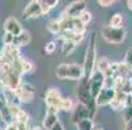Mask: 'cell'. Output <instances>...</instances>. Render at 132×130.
<instances>
[{
    "label": "cell",
    "instance_id": "6da1fadb",
    "mask_svg": "<svg viewBox=\"0 0 132 130\" xmlns=\"http://www.w3.org/2000/svg\"><path fill=\"white\" fill-rule=\"evenodd\" d=\"M96 44H97V33L93 31L90 35V39L88 43L86 53H85V60L82 65L84 70V78H90L92 73L96 69V61H97V52H96Z\"/></svg>",
    "mask_w": 132,
    "mask_h": 130
},
{
    "label": "cell",
    "instance_id": "7a4b0ae2",
    "mask_svg": "<svg viewBox=\"0 0 132 130\" xmlns=\"http://www.w3.org/2000/svg\"><path fill=\"white\" fill-rule=\"evenodd\" d=\"M55 76L59 79H76V81H80L84 77L82 65H79V64H60L55 69Z\"/></svg>",
    "mask_w": 132,
    "mask_h": 130
},
{
    "label": "cell",
    "instance_id": "3957f363",
    "mask_svg": "<svg viewBox=\"0 0 132 130\" xmlns=\"http://www.w3.org/2000/svg\"><path fill=\"white\" fill-rule=\"evenodd\" d=\"M77 98H79V103L84 104L85 107L89 108L92 116H94L96 113V102L90 95V88H89V79L88 78H81L79 81V86H77Z\"/></svg>",
    "mask_w": 132,
    "mask_h": 130
},
{
    "label": "cell",
    "instance_id": "277c9868",
    "mask_svg": "<svg viewBox=\"0 0 132 130\" xmlns=\"http://www.w3.org/2000/svg\"><path fill=\"white\" fill-rule=\"evenodd\" d=\"M103 39L107 43H112V44H119L124 41L126 38V30L124 27L117 29V27H110V26H105L101 31Z\"/></svg>",
    "mask_w": 132,
    "mask_h": 130
},
{
    "label": "cell",
    "instance_id": "5b68a950",
    "mask_svg": "<svg viewBox=\"0 0 132 130\" xmlns=\"http://www.w3.org/2000/svg\"><path fill=\"white\" fill-rule=\"evenodd\" d=\"M105 87V76L98 72L94 70L92 73V76L89 78V88H90V95L93 99H96L97 95L100 94V91Z\"/></svg>",
    "mask_w": 132,
    "mask_h": 130
},
{
    "label": "cell",
    "instance_id": "8992f818",
    "mask_svg": "<svg viewBox=\"0 0 132 130\" xmlns=\"http://www.w3.org/2000/svg\"><path fill=\"white\" fill-rule=\"evenodd\" d=\"M14 94L20 103H30L34 100L35 90L29 83H20V86L14 90Z\"/></svg>",
    "mask_w": 132,
    "mask_h": 130
},
{
    "label": "cell",
    "instance_id": "52a82bcc",
    "mask_svg": "<svg viewBox=\"0 0 132 130\" xmlns=\"http://www.w3.org/2000/svg\"><path fill=\"white\" fill-rule=\"evenodd\" d=\"M88 118H92L93 120V116L90 113V111L88 107H85L84 104H76L72 111V122L73 124H79L80 121L82 120H88Z\"/></svg>",
    "mask_w": 132,
    "mask_h": 130
},
{
    "label": "cell",
    "instance_id": "ba28073f",
    "mask_svg": "<svg viewBox=\"0 0 132 130\" xmlns=\"http://www.w3.org/2000/svg\"><path fill=\"white\" fill-rule=\"evenodd\" d=\"M115 94L117 91L114 88H107V87H103L100 94L97 95V98L94 99L96 102V105L97 107H105V105H110V103L112 102V99L115 98Z\"/></svg>",
    "mask_w": 132,
    "mask_h": 130
},
{
    "label": "cell",
    "instance_id": "9c48e42d",
    "mask_svg": "<svg viewBox=\"0 0 132 130\" xmlns=\"http://www.w3.org/2000/svg\"><path fill=\"white\" fill-rule=\"evenodd\" d=\"M62 98H63V96H62L60 91H59L58 88H56V87H50V88L46 91V96H45L46 105H47V107H51V108L59 109Z\"/></svg>",
    "mask_w": 132,
    "mask_h": 130
},
{
    "label": "cell",
    "instance_id": "30bf717a",
    "mask_svg": "<svg viewBox=\"0 0 132 130\" xmlns=\"http://www.w3.org/2000/svg\"><path fill=\"white\" fill-rule=\"evenodd\" d=\"M86 8V3L82 2V0H79V2H73L71 3L67 8H65V12L63 13L64 16H68V17H72V18H77Z\"/></svg>",
    "mask_w": 132,
    "mask_h": 130
},
{
    "label": "cell",
    "instance_id": "8fae6325",
    "mask_svg": "<svg viewBox=\"0 0 132 130\" xmlns=\"http://www.w3.org/2000/svg\"><path fill=\"white\" fill-rule=\"evenodd\" d=\"M3 29H4L5 33H11L13 36H17L22 31V26H21L20 21H18L16 17H8L7 20L4 21Z\"/></svg>",
    "mask_w": 132,
    "mask_h": 130
},
{
    "label": "cell",
    "instance_id": "7c38bea8",
    "mask_svg": "<svg viewBox=\"0 0 132 130\" xmlns=\"http://www.w3.org/2000/svg\"><path fill=\"white\" fill-rule=\"evenodd\" d=\"M42 16L41 13V2H37V0H33L30 2L22 11V17L24 18H35Z\"/></svg>",
    "mask_w": 132,
    "mask_h": 130
},
{
    "label": "cell",
    "instance_id": "4fadbf2b",
    "mask_svg": "<svg viewBox=\"0 0 132 130\" xmlns=\"http://www.w3.org/2000/svg\"><path fill=\"white\" fill-rule=\"evenodd\" d=\"M30 39H31L30 34H29L28 31L22 30V31H21L20 34H18L17 36H14L12 46H14V47H17V48H20V47H22V46L29 44V43H30Z\"/></svg>",
    "mask_w": 132,
    "mask_h": 130
},
{
    "label": "cell",
    "instance_id": "5bb4252c",
    "mask_svg": "<svg viewBox=\"0 0 132 130\" xmlns=\"http://www.w3.org/2000/svg\"><path fill=\"white\" fill-rule=\"evenodd\" d=\"M126 95L124 92H117L115 94V98L112 99V102L110 103V107L114 109V111H119V109H123L124 108V100H126Z\"/></svg>",
    "mask_w": 132,
    "mask_h": 130
},
{
    "label": "cell",
    "instance_id": "9a60e30c",
    "mask_svg": "<svg viewBox=\"0 0 132 130\" xmlns=\"http://www.w3.org/2000/svg\"><path fill=\"white\" fill-rule=\"evenodd\" d=\"M124 25V17L122 13H114L111 16V18H109V25L110 27H117V29H120L123 27Z\"/></svg>",
    "mask_w": 132,
    "mask_h": 130
},
{
    "label": "cell",
    "instance_id": "2e32d148",
    "mask_svg": "<svg viewBox=\"0 0 132 130\" xmlns=\"http://www.w3.org/2000/svg\"><path fill=\"white\" fill-rule=\"evenodd\" d=\"M56 122H59V120H58V115H55V113H46V116H45V118H43V124H42V126H43L45 129L50 130Z\"/></svg>",
    "mask_w": 132,
    "mask_h": 130
},
{
    "label": "cell",
    "instance_id": "e0dca14e",
    "mask_svg": "<svg viewBox=\"0 0 132 130\" xmlns=\"http://www.w3.org/2000/svg\"><path fill=\"white\" fill-rule=\"evenodd\" d=\"M75 104L73 100L71 98H62V102H60V105H59V109L64 111V112H72L73 108H75Z\"/></svg>",
    "mask_w": 132,
    "mask_h": 130
},
{
    "label": "cell",
    "instance_id": "ac0fdd59",
    "mask_svg": "<svg viewBox=\"0 0 132 130\" xmlns=\"http://www.w3.org/2000/svg\"><path fill=\"white\" fill-rule=\"evenodd\" d=\"M76 126H77V130H94V122H93L92 118L82 120Z\"/></svg>",
    "mask_w": 132,
    "mask_h": 130
},
{
    "label": "cell",
    "instance_id": "d6986e66",
    "mask_svg": "<svg viewBox=\"0 0 132 130\" xmlns=\"http://www.w3.org/2000/svg\"><path fill=\"white\" fill-rule=\"evenodd\" d=\"M47 30L51 33V34H60L62 33V29H60V24L58 20H52L47 24Z\"/></svg>",
    "mask_w": 132,
    "mask_h": 130
},
{
    "label": "cell",
    "instance_id": "ffe728a7",
    "mask_svg": "<svg viewBox=\"0 0 132 130\" xmlns=\"http://www.w3.org/2000/svg\"><path fill=\"white\" fill-rule=\"evenodd\" d=\"M0 116H2L3 121L5 122V125H7V124H11V122H14V118L12 117V115H11V112H9V109H8L7 105H5L2 111H0Z\"/></svg>",
    "mask_w": 132,
    "mask_h": 130
},
{
    "label": "cell",
    "instance_id": "44dd1931",
    "mask_svg": "<svg viewBox=\"0 0 132 130\" xmlns=\"http://www.w3.org/2000/svg\"><path fill=\"white\" fill-rule=\"evenodd\" d=\"M75 46H76V44H73L72 42L64 41L63 44H62V53H63V55H69V53H72L73 49H75Z\"/></svg>",
    "mask_w": 132,
    "mask_h": 130
},
{
    "label": "cell",
    "instance_id": "7402d4cb",
    "mask_svg": "<svg viewBox=\"0 0 132 130\" xmlns=\"http://www.w3.org/2000/svg\"><path fill=\"white\" fill-rule=\"evenodd\" d=\"M77 18H79V20H80V21H81L85 26H86V25H88V24L92 21V13H90L89 11H86V9H85V11H84V12H82V13H81V14L77 17Z\"/></svg>",
    "mask_w": 132,
    "mask_h": 130
},
{
    "label": "cell",
    "instance_id": "603a6c76",
    "mask_svg": "<svg viewBox=\"0 0 132 130\" xmlns=\"http://www.w3.org/2000/svg\"><path fill=\"white\" fill-rule=\"evenodd\" d=\"M16 122H18V124H28L29 122V115L25 112V111L21 109V112L18 113V116L16 117Z\"/></svg>",
    "mask_w": 132,
    "mask_h": 130
},
{
    "label": "cell",
    "instance_id": "cb8c5ba5",
    "mask_svg": "<svg viewBox=\"0 0 132 130\" xmlns=\"http://www.w3.org/2000/svg\"><path fill=\"white\" fill-rule=\"evenodd\" d=\"M7 107H8V109H9V112H11L12 117H13V118H14V121H16V117L18 116V113L21 112L20 105H13V104H11V105H7Z\"/></svg>",
    "mask_w": 132,
    "mask_h": 130
},
{
    "label": "cell",
    "instance_id": "d4e9b609",
    "mask_svg": "<svg viewBox=\"0 0 132 130\" xmlns=\"http://www.w3.org/2000/svg\"><path fill=\"white\" fill-rule=\"evenodd\" d=\"M13 39H14V36L11 33H5L4 31V34H3V43H4V46H11L13 43Z\"/></svg>",
    "mask_w": 132,
    "mask_h": 130
},
{
    "label": "cell",
    "instance_id": "484cf974",
    "mask_svg": "<svg viewBox=\"0 0 132 130\" xmlns=\"http://www.w3.org/2000/svg\"><path fill=\"white\" fill-rule=\"evenodd\" d=\"M123 117H124L126 122H128L132 118V107H124L123 108Z\"/></svg>",
    "mask_w": 132,
    "mask_h": 130
},
{
    "label": "cell",
    "instance_id": "4316f807",
    "mask_svg": "<svg viewBox=\"0 0 132 130\" xmlns=\"http://www.w3.org/2000/svg\"><path fill=\"white\" fill-rule=\"evenodd\" d=\"M55 51H56V43H55V42H48V43H46V46H45V52L52 53V52H55Z\"/></svg>",
    "mask_w": 132,
    "mask_h": 130
},
{
    "label": "cell",
    "instance_id": "83f0119b",
    "mask_svg": "<svg viewBox=\"0 0 132 130\" xmlns=\"http://www.w3.org/2000/svg\"><path fill=\"white\" fill-rule=\"evenodd\" d=\"M124 64L128 66H132V49H128L126 53V57H124Z\"/></svg>",
    "mask_w": 132,
    "mask_h": 130
},
{
    "label": "cell",
    "instance_id": "f1b7e54d",
    "mask_svg": "<svg viewBox=\"0 0 132 130\" xmlns=\"http://www.w3.org/2000/svg\"><path fill=\"white\" fill-rule=\"evenodd\" d=\"M97 4L102 8H107V7H111L112 4H114V2H112V0H98Z\"/></svg>",
    "mask_w": 132,
    "mask_h": 130
},
{
    "label": "cell",
    "instance_id": "f546056e",
    "mask_svg": "<svg viewBox=\"0 0 132 130\" xmlns=\"http://www.w3.org/2000/svg\"><path fill=\"white\" fill-rule=\"evenodd\" d=\"M50 7L47 5V3H46V0L45 2H41V13H42V16H45V14H47L48 12H50Z\"/></svg>",
    "mask_w": 132,
    "mask_h": 130
},
{
    "label": "cell",
    "instance_id": "4dcf8cb0",
    "mask_svg": "<svg viewBox=\"0 0 132 130\" xmlns=\"http://www.w3.org/2000/svg\"><path fill=\"white\" fill-rule=\"evenodd\" d=\"M5 130H17V122H11L5 125Z\"/></svg>",
    "mask_w": 132,
    "mask_h": 130
},
{
    "label": "cell",
    "instance_id": "1f68e13d",
    "mask_svg": "<svg viewBox=\"0 0 132 130\" xmlns=\"http://www.w3.org/2000/svg\"><path fill=\"white\" fill-rule=\"evenodd\" d=\"M46 3H47V5H48L50 8H54V7H56V5L59 4L58 0H46Z\"/></svg>",
    "mask_w": 132,
    "mask_h": 130
},
{
    "label": "cell",
    "instance_id": "d6a6232c",
    "mask_svg": "<svg viewBox=\"0 0 132 130\" xmlns=\"http://www.w3.org/2000/svg\"><path fill=\"white\" fill-rule=\"evenodd\" d=\"M17 130H30L28 124H18L17 122Z\"/></svg>",
    "mask_w": 132,
    "mask_h": 130
},
{
    "label": "cell",
    "instance_id": "836d02e7",
    "mask_svg": "<svg viewBox=\"0 0 132 130\" xmlns=\"http://www.w3.org/2000/svg\"><path fill=\"white\" fill-rule=\"evenodd\" d=\"M50 130H64V127H63V125H62L60 122H56Z\"/></svg>",
    "mask_w": 132,
    "mask_h": 130
},
{
    "label": "cell",
    "instance_id": "e575fe53",
    "mask_svg": "<svg viewBox=\"0 0 132 130\" xmlns=\"http://www.w3.org/2000/svg\"><path fill=\"white\" fill-rule=\"evenodd\" d=\"M126 130H132V118L128 122H126Z\"/></svg>",
    "mask_w": 132,
    "mask_h": 130
},
{
    "label": "cell",
    "instance_id": "d590c367",
    "mask_svg": "<svg viewBox=\"0 0 132 130\" xmlns=\"http://www.w3.org/2000/svg\"><path fill=\"white\" fill-rule=\"evenodd\" d=\"M5 105H7V104H5V102H4V99H3L2 96H0V111H2V109H3V108H4Z\"/></svg>",
    "mask_w": 132,
    "mask_h": 130
},
{
    "label": "cell",
    "instance_id": "8d00e7d4",
    "mask_svg": "<svg viewBox=\"0 0 132 130\" xmlns=\"http://www.w3.org/2000/svg\"><path fill=\"white\" fill-rule=\"evenodd\" d=\"M30 130H47V129H45L43 126H41V127L37 126V127H33V129H30Z\"/></svg>",
    "mask_w": 132,
    "mask_h": 130
},
{
    "label": "cell",
    "instance_id": "74e56055",
    "mask_svg": "<svg viewBox=\"0 0 132 130\" xmlns=\"http://www.w3.org/2000/svg\"><path fill=\"white\" fill-rule=\"evenodd\" d=\"M127 5H128V8L132 11V0H131V2H127Z\"/></svg>",
    "mask_w": 132,
    "mask_h": 130
},
{
    "label": "cell",
    "instance_id": "f35d334b",
    "mask_svg": "<svg viewBox=\"0 0 132 130\" xmlns=\"http://www.w3.org/2000/svg\"><path fill=\"white\" fill-rule=\"evenodd\" d=\"M129 83H131V86H132V76H131V78H129Z\"/></svg>",
    "mask_w": 132,
    "mask_h": 130
},
{
    "label": "cell",
    "instance_id": "ab89813d",
    "mask_svg": "<svg viewBox=\"0 0 132 130\" xmlns=\"http://www.w3.org/2000/svg\"><path fill=\"white\" fill-rule=\"evenodd\" d=\"M131 70H132V66H131Z\"/></svg>",
    "mask_w": 132,
    "mask_h": 130
},
{
    "label": "cell",
    "instance_id": "60d3db41",
    "mask_svg": "<svg viewBox=\"0 0 132 130\" xmlns=\"http://www.w3.org/2000/svg\"><path fill=\"white\" fill-rule=\"evenodd\" d=\"M97 130H101V129H97Z\"/></svg>",
    "mask_w": 132,
    "mask_h": 130
},
{
    "label": "cell",
    "instance_id": "b9f144b4",
    "mask_svg": "<svg viewBox=\"0 0 132 130\" xmlns=\"http://www.w3.org/2000/svg\"><path fill=\"white\" fill-rule=\"evenodd\" d=\"M0 130H2V129H0Z\"/></svg>",
    "mask_w": 132,
    "mask_h": 130
}]
</instances>
